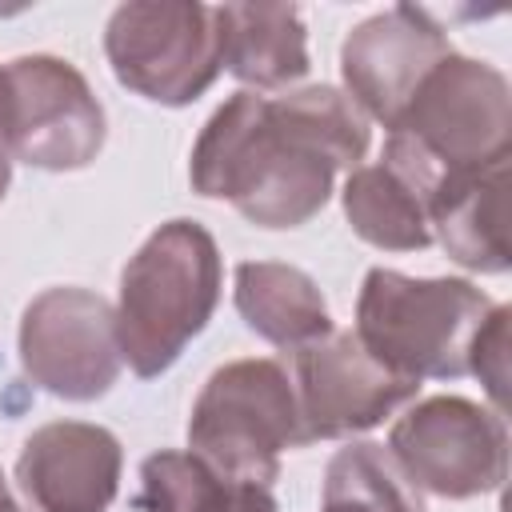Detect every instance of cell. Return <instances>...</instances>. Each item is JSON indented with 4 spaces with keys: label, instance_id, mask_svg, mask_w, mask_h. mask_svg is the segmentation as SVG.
Returning a JSON list of instances; mask_svg holds the SVG:
<instances>
[{
    "label": "cell",
    "instance_id": "9",
    "mask_svg": "<svg viewBox=\"0 0 512 512\" xmlns=\"http://www.w3.org/2000/svg\"><path fill=\"white\" fill-rule=\"evenodd\" d=\"M4 68L12 84L4 152L40 172L88 168L104 148L108 120L84 72L48 52L16 56Z\"/></svg>",
    "mask_w": 512,
    "mask_h": 512
},
{
    "label": "cell",
    "instance_id": "15",
    "mask_svg": "<svg viewBox=\"0 0 512 512\" xmlns=\"http://www.w3.org/2000/svg\"><path fill=\"white\" fill-rule=\"evenodd\" d=\"M232 300H236L240 320L260 340L284 352H300L312 340L332 332V316H328V300L320 284L296 264H280V260L236 264Z\"/></svg>",
    "mask_w": 512,
    "mask_h": 512
},
{
    "label": "cell",
    "instance_id": "13",
    "mask_svg": "<svg viewBox=\"0 0 512 512\" xmlns=\"http://www.w3.org/2000/svg\"><path fill=\"white\" fill-rule=\"evenodd\" d=\"M224 68L248 92L292 88L308 76V32L292 4H216Z\"/></svg>",
    "mask_w": 512,
    "mask_h": 512
},
{
    "label": "cell",
    "instance_id": "3",
    "mask_svg": "<svg viewBox=\"0 0 512 512\" xmlns=\"http://www.w3.org/2000/svg\"><path fill=\"white\" fill-rule=\"evenodd\" d=\"M224 264L212 232L196 220L160 224L120 272L116 340L124 364L152 380L208 328L220 304Z\"/></svg>",
    "mask_w": 512,
    "mask_h": 512
},
{
    "label": "cell",
    "instance_id": "12",
    "mask_svg": "<svg viewBox=\"0 0 512 512\" xmlns=\"http://www.w3.org/2000/svg\"><path fill=\"white\" fill-rule=\"evenodd\" d=\"M120 472L124 448L116 432L88 420L40 424L16 456L20 492L36 512H108Z\"/></svg>",
    "mask_w": 512,
    "mask_h": 512
},
{
    "label": "cell",
    "instance_id": "14",
    "mask_svg": "<svg viewBox=\"0 0 512 512\" xmlns=\"http://www.w3.org/2000/svg\"><path fill=\"white\" fill-rule=\"evenodd\" d=\"M432 240L468 272H508V164L464 176L428 204Z\"/></svg>",
    "mask_w": 512,
    "mask_h": 512
},
{
    "label": "cell",
    "instance_id": "4",
    "mask_svg": "<svg viewBox=\"0 0 512 512\" xmlns=\"http://www.w3.org/2000/svg\"><path fill=\"white\" fill-rule=\"evenodd\" d=\"M492 300L460 276H404L396 268H368L356 296V340L396 376L460 380L468 376V348Z\"/></svg>",
    "mask_w": 512,
    "mask_h": 512
},
{
    "label": "cell",
    "instance_id": "20",
    "mask_svg": "<svg viewBox=\"0 0 512 512\" xmlns=\"http://www.w3.org/2000/svg\"><path fill=\"white\" fill-rule=\"evenodd\" d=\"M8 116H12V84H8V68L0 64V148L8 136Z\"/></svg>",
    "mask_w": 512,
    "mask_h": 512
},
{
    "label": "cell",
    "instance_id": "19",
    "mask_svg": "<svg viewBox=\"0 0 512 512\" xmlns=\"http://www.w3.org/2000/svg\"><path fill=\"white\" fill-rule=\"evenodd\" d=\"M508 320H512V308L492 304V312L484 316V324L468 348V376H476L484 384V392L500 416H504V400H508Z\"/></svg>",
    "mask_w": 512,
    "mask_h": 512
},
{
    "label": "cell",
    "instance_id": "22",
    "mask_svg": "<svg viewBox=\"0 0 512 512\" xmlns=\"http://www.w3.org/2000/svg\"><path fill=\"white\" fill-rule=\"evenodd\" d=\"M0 512H24L16 500H12V492H8V484H4V472H0Z\"/></svg>",
    "mask_w": 512,
    "mask_h": 512
},
{
    "label": "cell",
    "instance_id": "7",
    "mask_svg": "<svg viewBox=\"0 0 512 512\" xmlns=\"http://www.w3.org/2000/svg\"><path fill=\"white\" fill-rule=\"evenodd\" d=\"M384 452L416 492L472 500L508 476V424L468 396H428L392 424Z\"/></svg>",
    "mask_w": 512,
    "mask_h": 512
},
{
    "label": "cell",
    "instance_id": "17",
    "mask_svg": "<svg viewBox=\"0 0 512 512\" xmlns=\"http://www.w3.org/2000/svg\"><path fill=\"white\" fill-rule=\"evenodd\" d=\"M344 216L352 232L384 252H420L432 244L428 204L388 164H360L344 180Z\"/></svg>",
    "mask_w": 512,
    "mask_h": 512
},
{
    "label": "cell",
    "instance_id": "10",
    "mask_svg": "<svg viewBox=\"0 0 512 512\" xmlns=\"http://www.w3.org/2000/svg\"><path fill=\"white\" fill-rule=\"evenodd\" d=\"M292 388L304 420V440H348L384 424L396 408L416 400L420 384L384 368L356 332H328L292 352Z\"/></svg>",
    "mask_w": 512,
    "mask_h": 512
},
{
    "label": "cell",
    "instance_id": "1",
    "mask_svg": "<svg viewBox=\"0 0 512 512\" xmlns=\"http://www.w3.org/2000/svg\"><path fill=\"white\" fill-rule=\"evenodd\" d=\"M364 152L368 120L340 88L308 84L284 96L240 88L200 128L188 180L256 228H300L328 204L336 168H360Z\"/></svg>",
    "mask_w": 512,
    "mask_h": 512
},
{
    "label": "cell",
    "instance_id": "11",
    "mask_svg": "<svg viewBox=\"0 0 512 512\" xmlns=\"http://www.w3.org/2000/svg\"><path fill=\"white\" fill-rule=\"evenodd\" d=\"M452 52L444 24L416 4H392L360 20L340 44L344 96L384 128L400 120L420 80Z\"/></svg>",
    "mask_w": 512,
    "mask_h": 512
},
{
    "label": "cell",
    "instance_id": "6",
    "mask_svg": "<svg viewBox=\"0 0 512 512\" xmlns=\"http://www.w3.org/2000/svg\"><path fill=\"white\" fill-rule=\"evenodd\" d=\"M104 56L112 76L164 108L200 100L224 72L216 4L132 0L108 16Z\"/></svg>",
    "mask_w": 512,
    "mask_h": 512
},
{
    "label": "cell",
    "instance_id": "18",
    "mask_svg": "<svg viewBox=\"0 0 512 512\" xmlns=\"http://www.w3.org/2000/svg\"><path fill=\"white\" fill-rule=\"evenodd\" d=\"M320 512H424V504L384 444L352 440L328 460Z\"/></svg>",
    "mask_w": 512,
    "mask_h": 512
},
{
    "label": "cell",
    "instance_id": "8",
    "mask_svg": "<svg viewBox=\"0 0 512 512\" xmlns=\"http://www.w3.org/2000/svg\"><path fill=\"white\" fill-rule=\"evenodd\" d=\"M20 368L60 400H100L124 368L116 308L92 288H44L20 316Z\"/></svg>",
    "mask_w": 512,
    "mask_h": 512
},
{
    "label": "cell",
    "instance_id": "2",
    "mask_svg": "<svg viewBox=\"0 0 512 512\" xmlns=\"http://www.w3.org/2000/svg\"><path fill=\"white\" fill-rule=\"evenodd\" d=\"M512 160V88L508 76L460 52H448L412 92L388 128L384 156L424 204L440 188Z\"/></svg>",
    "mask_w": 512,
    "mask_h": 512
},
{
    "label": "cell",
    "instance_id": "16",
    "mask_svg": "<svg viewBox=\"0 0 512 512\" xmlns=\"http://www.w3.org/2000/svg\"><path fill=\"white\" fill-rule=\"evenodd\" d=\"M140 512H276L272 488L212 472L192 452H152L140 464Z\"/></svg>",
    "mask_w": 512,
    "mask_h": 512
},
{
    "label": "cell",
    "instance_id": "5",
    "mask_svg": "<svg viewBox=\"0 0 512 512\" xmlns=\"http://www.w3.org/2000/svg\"><path fill=\"white\" fill-rule=\"evenodd\" d=\"M304 444L292 372L268 356L220 364L188 416V452L240 484L272 488L280 456Z\"/></svg>",
    "mask_w": 512,
    "mask_h": 512
},
{
    "label": "cell",
    "instance_id": "21",
    "mask_svg": "<svg viewBox=\"0 0 512 512\" xmlns=\"http://www.w3.org/2000/svg\"><path fill=\"white\" fill-rule=\"evenodd\" d=\"M8 184H12V156L0 148V200L8 196Z\"/></svg>",
    "mask_w": 512,
    "mask_h": 512
}]
</instances>
